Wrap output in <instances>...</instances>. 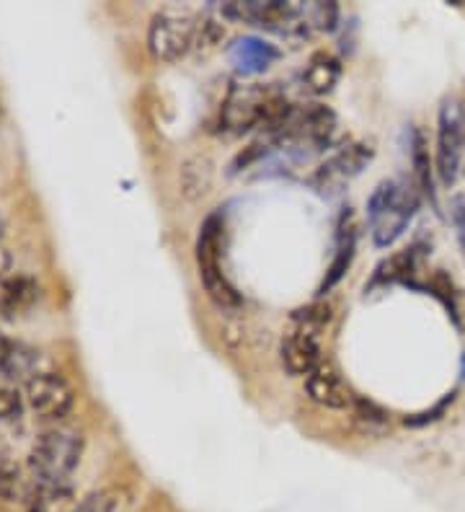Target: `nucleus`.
Returning <instances> with one entry per match:
<instances>
[{"instance_id": "f3484780", "label": "nucleus", "mask_w": 465, "mask_h": 512, "mask_svg": "<svg viewBox=\"0 0 465 512\" xmlns=\"http://www.w3.org/2000/svg\"><path fill=\"white\" fill-rule=\"evenodd\" d=\"M416 251L419 249L414 246V249H406L380 262L375 275H372L370 288H375V285H393V282H406L409 285V280L416 272Z\"/></svg>"}, {"instance_id": "dca6fc26", "label": "nucleus", "mask_w": 465, "mask_h": 512, "mask_svg": "<svg viewBox=\"0 0 465 512\" xmlns=\"http://www.w3.org/2000/svg\"><path fill=\"white\" fill-rule=\"evenodd\" d=\"M39 290L29 277H0V316H16L37 300Z\"/></svg>"}, {"instance_id": "6ab92c4d", "label": "nucleus", "mask_w": 465, "mask_h": 512, "mask_svg": "<svg viewBox=\"0 0 465 512\" xmlns=\"http://www.w3.org/2000/svg\"><path fill=\"white\" fill-rule=\"evenodd\" d=\"M427 290L434 295V298L440 300L442 308L447 311V316L453 319L455 329L463 331V313H460V298H458V290H455L453 285V277L447 275L445 269H437V272L432 275V280H429Z\"/></svg>"}, {"instance_id": "1a4fd4ad", "label": "nucleus", "mask_w": 465, "mask_h": 512, "mask_svg": "<svg viewBox=\"0 0 465 512\" xmlns=\"http://www.w3.org/2000/svg\"><path fill=\"white\" fill-rule=\"evenodd\" d=\"M409 158L411 169H414V184L422 192L424 200L432 205V210L440 215V194H437V169H434V158L429 153L427 135L422 127H411L409 130Z\"/></svg>"}, {"instance_id": "9d476101", "label": "nucleus", "mask_w": 465, "mask_h": 512, "mask_svg": "<svg viewBox=\"0 0 465 512\" xmlns=\"http://www.w3.org/2000/svg\"><path fill=\"white\" fill-rule=\"evenodd\" d=\"M279 360L290 375H310L321 365V344L316 334L292 331L279 344Z\"/></svg>"}, {"instance_id": "6e6552de", "label": "nucleus", "mask_w": 465, "mask_h": 512, "mask_svg": "<svg viewBox=\"0 0 465 512\" xmlns=\"http://www.w3.org/2000/svg\"><path fill=\"white\" fill-rule=\"evenodd\" d=\"M375 158V148L367 143H352L344 145L339 153L329 158V161L323 163L321 169L316 174V184L321 187H334V184L349 182L354 176H360L362 171L367 169V163Z\"/></svg>"}, {"instance_id": "a211bd4d", "label": "nucleus", "mask_w": 465, "mask_h": 512, "mask_svg": "<svg viewBox=\"0 0 465 512\" xmlns=\"http://www.w3.org/2000/svg\"><path fill=\"white\" fill-rule=\"evenodd\" d=\"M212 184V163L205 156H194L181 166V192L189 200L205 197Z\"/></svg>"}, {"instance_id": "7ed1b4c3", "label": "nucleus", "mask_w": 465, "mask_h": 512, "mask_svg": "<svg viewBox=\"0 0 465 512\" xmlns=\"http://www.w3.org/2000/svg\"><path fill=\"white\" fill-rule=\"evenodd\" d=\"M83 456V438L73 430L42 432L29 450V471L34 484L68 487V479Z\"/></svg>"}, {"instance_id": "f257e3e1", "label": "nucleus", "mask_w": 465, "mask_h": 512, "mask_svg": "<svg viewBox=\"0 0 465 512\" xmlns=\"http://www.w3.org/2000/svg\"><path fill=\"white\" fill-rule=\"evenodd\" d=\"M422 207V192L406 179H383L367 200V225L372 244L388 249L406 233Z\"/></svg>"}, {"instance_id": "4be33fe9", "label": "nucleus", "mask_w": 465, "mask_h": 512, "mask_svg": "<svg viewBox=\"0 0 465 512\" xmlns=\"http://www.w3.org/2000/svg\"><path fill=\"white\" fill-rule=\"evenodd\" d=\"M24 494V479H21V469L6 453H0V500L16 502Z\"/></svg>"}, {"instance_id": "cd10ccee", "label": "nucleus", "mask_w": 465, "mask_h": 512, "mask_svg": "<svg viewBox=\"0 0 465 512\" xmlns=\"http://www.w3.org/2000/svg\"><path fill=\"white\" fill-rule=\"evenodd\" d=\"M3 231H6V223H3V218H0V236H3Z\"/></svg>"}, {"instance_id": "f03ea898", "label": "nucleus", "mask_w": 465, "mask_h": 512, "mask_svg": "<svg viewBox=\"0 0 465 512\" xmlns=\"http://www.w3.org/2000/svg\"><path fill=\"white\" fill-rule=\"evenodd\" d=\"M194 256H197L199 280L205 285L207 298H210L220 311H238V308L243 306V298L236 290V285L230 282V277L225 275L223 220L217 218V215H210V218L202 223V228H199Z\"/></svg>"}, {"instance_id": "f8f14e48", "label": "nucleus", "mask_w": 465, "mask_h": 512, "mask_svg": "<svg viewBox=\"0 0 465 512\" xmlns=\"http://www.w3.org/2000/svg\"><path fill=\"white\" fill-rule=\"evenodd\" d=\"M305 388H308L310 399L316 401L318 406H323V409H347L352 404V396H349L347 386L341 383V378L336 375V370L331 365H318L308 375Z\"/></svg>"}, {"instance_id": "a878e982", "label": "nucleus", "mask_w": 465, "mask_h": 512, "mask_svg": "<svg viewBox=\"0 0 465 512\" xmlns=\"http://www.w3.org/2000/svg\"><path fill=\"white\" fill-rule=\"evenodd\" d=\"M450 220H453L455 236H458V244L465 256V194H455L450 200Z\"/></svg>"}, {"instance_id": "423d86ee", "label": "nucleus", "mask_w": 465, "mask_h": 512, "mask_svg": "<svg viewBox=\"0 0 465 512\" xmlns=\"http://www.w3.org/2000/svg\"><path fill=\"white\" fill-rule=\"evenodd\" d=\"M199 37V21L181 13H158L148 29V47L155 60L176 63L192 50Z\"/></svg>"}, {"instance_id": "393cba45", "label": "nucleus", "mask_w": 465, "mask_h": 512, "mask_svg": "<svg viewBox=\"0 0 465 512\" xmlns=\"http://www.w3.org/2000/svg\"><path fill=\"white\" fill-rule=\"evenodd\" d=\"M453 401H455V391H453V394L442 396V399L437 401V404H434L432 409H427V412L414 414V417H406V427H427V425H432V422H437V419H440V417H445V412H447V409H450V406H453Z\"/></svg>"}, {"instance_id": "39448f33", "label": "nucleus", "mask_w": 465, "mask_h": 512, "mask_svg": "<svg viewBox=\"0 0 465 512\" xmlns=\"http://www.w3.org/2000/svg\"><path fill=\"white\" fill-rule=\"evenodd\" d=\"M465 156V104L460 96L450 94L437 109V148L434 169L445 187H453L460 176Z\"/></svg>"}, {"instance_id": "5701e85b", "label": "nucleus", "mask_w": 465, "mask_h": 512, "mask_svg": "<svg viewBox=\"0 0 465 512\" xmlns=\"http://www.w3.org/2000/svg\"><path fill=\"white\" fill-rule=\"evenodd\" d=\"M124 497L117 489H101V492L88 494L81 505L75 507V512H122Z\"/></svg>"}, {"instance_id": "0eeeda50", "label": "nucleus", "mask_w": 465, "mask_h": 512, "mask_svg": "<svg viewBox=\"0 0 465 512\" xmlns=\"http://www.w3.org/2000/svg\"><path fill=\"white\" fill-rule=\"evenodd\" d=\"M26 401L37 417L47 419V422H60L73 412L75 394L62 375L37 373L26 381Z\"/></svg>"}, {"instance_id": "9b49d317", "label": "nucleus", "mask_w": 465, "mask_h": 512, "mask_svg": "<svg viewBox=\"0 0 465 512\" xmlns=\"http://www.w3.org/2000/svg\"><path fill=\"white\" fill-rule=\"evenodd\" d=\"M277 57V47L259 37H241L233 42V47H230V63H233V68L241 75L264 73Z\"/></svg>"}, {"instance_id": "2eb2a0df", "label": "nucleus", "mask_w": 465, "mask_h": 512, "mask_svg": "<svg viewBox=\"0 0 465 512\" xmlns=\"http://www.w3.org/2000/svg\"><path fill=\"white\" fill-rule=\"evenodd\" d=\"M341 75V63L336 60L331 52H316V55L310 57L308 68L303 73V83L308 86L310 94L323 96L334 91V86L339 83Z\"/></svg>"}, {"instance_id": "bb28decb", "label": "nucleus", "mask_w": 465, "mask_h": 512, "mask_svg": "<svg viewBox=\"0 0 465 512\" xmlns=\"http://www.w3.org/2000/svg\"><path fill=\"white\" fill-rule=\"evenodd\" d=\"M354 406H357V414H360L362 419H367V422H375V425H385V422H388V412L380 409L378 404H372V401L354 399Z\"/></svg>"}, {"instance_id": "4468645a", "label": "nucleus", "mask_w": 465, "mask_h": 512, "mask_svg": "<svg viewBox=\"0 0 465 512\" xmlns=\"http://www.w3.org/2000/svg\"><path fill=\"white\" fill-rule=\"evenodd\" d=\"M37 363V350H31V347L21 342H13V339L0 337V378L19 381L24 375H37L34 373Z\"/></svg>"}, {"instance_id": "412c9836", "label": "nucleus", "mask_w": 465, "mask_h": 512, "mask_svg": "<svg viewBox=\"0 0 465 512\" xmlns=\"http://www.w3.org/2000/svg\"><path fill=\"white\" fill-rule=\"evenodd\" d=\"M303 19L310 32H334L336 24H339V6L331 0L303 3Z\"/></svg>"}, {"instance_id": "aec40b11", "label": "nucleus", "mask_w": 465, "mask_h": 512, "mask_svg": "<svg viewBox=\"0 0 465 512\" xmlns=\"http://www.w3.org/2000/svg\"><path fill=\"white\" fill-rule=\"evenodd\" d=\"M331 319H334V306H331L329 300H316L310 306L292 311L295 329L305 331V334H316V337L331 324Z\"/></svg>"}, {"instance_id": "ddd939ff", "label": "nucleus", "mask_w": 465, "mask_h": 512, "mask_svg": "<svg viewBox=\"0 0 465 512\" xmlns=\"http://www.w3.org/2000/svg\"><path fill=\"white\" fill-rule=\"evenodd\" d=\"M354 249H357V231H354L352 215H344L339 223V233H336V254L331 259V267L323 277L321 288H318V295H326L329 290H334L339 285V280L344 277V272L349 269L354 259Z\"/></svg>"}, {"instance_id": "20e7f679", "label": "nucleus", "mask_w": 465, "mask_h": 512, "mask_svg": "<svg viewBox=\"0 0 465 512\" xmlns=\"http://www.w3.org/2000/svg\"><path fill=\"white\" fill-rule=\"evenodd\" d=\"M225 19L251 24L264 32H274L279 37L295 39L310 32L303 19V3H285V0H233L225 3Z\"/></svg>"}, {"instance_id": "b1692460", "label": "nucleus", "mask_w": 465, "mask_h": 512, "mask_svg": "<svg viewBox=\"0 0 465 512\" xmlns=\"http://www.w3.org/2000/svg\"><path fill=\"white\" fill-rule=\"evenodd\" d=\"M24 414V399L11 381L0 378V422H16Z\"/></svg>"}]
</instances>
